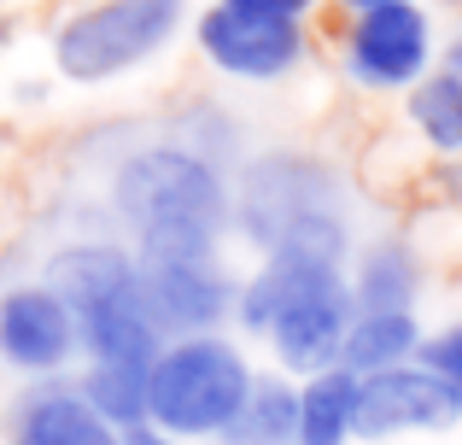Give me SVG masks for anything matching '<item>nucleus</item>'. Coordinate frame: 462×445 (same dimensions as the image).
<instances>
[{
  "mask_svg": "<svg viewBox=\"0 0 462 445\" xmlns=\"http://www.w3.org/2000/svg\"><path fill=\"white\" fill-rule=\"evenodd\" d=\"M235 223L275 264L346 270V258H351L346 194H339L334 171L322 159H305V153H263V159H252L235 188Z\"/></svg>",
  "mask_w": 462,
  "mask_h": 445,
  "instance_id": "f257e3e1",
  "label": "nucleus"
},
{
  "mask_svg": "<svg viewBox=\"0 0 462 445\" xmlns=\"http://www.w3.org/2000/svg\"><path fill=\"white\" fill-rule=\"evenodd\" d=\"M117 218L135 228L141 258H188L217 252L223 228L235 223V194L223 171L193 147H141L124 159L112 182Z\"/></svg>",
  "mask_w": 462,
  "mask_h": 445,
  "instance_id": "f03ea898",
  "label": "nucleus"
},
{
  "mask_svg": "<svg viewBox=\"0 0 462 445\" xmlns=\"http://www.w3.org/2000/svg\"><path fill=\"white\" fill-rule=\"evenodd\" d=\"M235 317L246 334H263L282 357V369L293 375H322L339 369L346 352L351 317H357V299H351V275L346 270H316V264H275L263 258L246 275V287L235 293Z\"/></svg>",
  "mask_w": 462,
  "mask_h": 445,
  "instance_id": "7ed1b4c3",
  "label": "nucleus"
},
{
  "mask_svg": "<svg viewBox=\"0 0 462 445\" xmlns=\"http://www.w3.org/2000/svg\"><path fill=\"white\" fill-rule=\"evenodd\" d=\"M47 287L70 305L77 340L94 364H152L164 352V329L147 305L141 258L117 246H65L53 258Z\"/></svg>",
  "mask_w": 462,
  "mask_h": 445,
  "instance_id": "20e7f679",
  "label": "nucleus"
},
{
  "mask_svg": "<svg viewBox=\"0 0 462 445\" xmlns=\"http://www.w3.org/2000/svg\"><path fill=\"white\" fill-rule=\"evenodd\" d=\"M252 364L223 334L170 340L147 375V428L170 440H223L252 393Z\"/></svg>",
  "mask_w": 462,
  "mask_h": 445,
  "instance_id": "39448f33",
  "label": "nucleus"
},
{
  "mask_svg": "<svg viewBox=\"0 0 462 445\" xmlns=\"http://www.w3.org/2000/svg\"><path fill=\"white\" fill-rule=\"evenodd\" d=\"M188 0H100L59 30L53 59L70 82H106L135 70L176 35Z\"/></svg>",
  "mask_w": 462,
  "mask_h": 445,
  "instance_id": "423d86ee",
  "label": "nucleus"
},
{
  "mask_svg": "<svg viewBox=\"0 0 462 445\" xmlns=\"http://www.w3.org/2000/svg\"><path fill=\"white\" fill-rule=\"evenodd\" d=\"M346 77L363 88H416L433 77V18L428 6L404 0V6L357 12L346 30Z\"/></svg>",
  "mask_w": 462,
  "mask_h": 445,
  "instance_id": "0eeeda50",
  "label": "nucleus"
},
{
  "mask_svg": "<svg viewBox=\"0 0 462 445\" xmlns=\"http://www.w3.org/2000/svg\"><path fill=\"white\" fill-rule=\"evenodd\" d=\"M141 282H147V305L170 340H193V334H217V322L235 311L240 287L223 275L217 252H188V258H141Z\"/></svg>",
  "mask_w": 462,
  "mask_h": 445,
  "instance_id": "6e6552de",
  "label": "nucleus"
},
{
  "mask_svg": "<svg viewBox=\"0 0 462 445\" xmlns=\"http://www.w3.org/2000/svg\"><path fill=\"white\" fill-rule=\"evenodd\" d=\"M462 422V399L433 375L428 364L381 369L357 381V440H393V434H439Z\"/></svg>",
  "mask_w": 462,
  "mask_h": 445,
  "instance_id": "1a4fd4ad",
  "label": "nucleus"
},
{
  "mask_svg": "<svg viewBox=\"0 0 462 445\" xmlns=\"http://www.w3.org/2000/svg\"><path fill=\"white\" fill-rule=\"evenodd\" d=\"M199 47L223 77L235 82H275L305 59L310 35L305 23H282V18H246V12L211 6L199 18Z\"/></svg>",
  "mask_w": 462,
  "mask_h": 445,
  "instance_id": "9d476101",
  "label": "nucleus"
},
{
  "mask_svg": "<svg viewBox=\"0 0 462 445\" xmlns=\"http://www.w3.org/2000/svg\"><path fill=\"white\" fill-rule=\"evenodd\" d=\"M77 352V322L53 287H12L0 299V357L18 369H59Z\"/></svg>",
  "mask_w": 462,
  "mask_h": 445,
  "instance_id": "9b49d317",
  "label": "nucleus"
},
{
  "mask_svg": "<svg viewBox=\"0 0 462 445\" xmlns=\"http://www.w3.org/2000/svg\"><path fill=\"white\" fill-rule=\"evenodd\" d=\"M421 322L416 311H357L346 334V352H339V369L351 375H381V369H404L421 357Z\"/></svg>",
  "mask_w": 462,
  "mask_h": 445,
  "instance_id": "f8f14e48",
  "label": "nucleus"
},
{
  "mask_svg": "<svg viewBox=\"0 0 462 445\" xmlns=\"http://www.w3.org/2000/svg\"><path fill=\"white\" fill-rule=\"evenodd\" d=\"M12 445H124V434L100 422L82 393H35L18 411Z\"/></svg>",
  "mask_w": 462,
  "mask_h": 445,
  "instance_id": "ddd939ff",
  "label": "nucleus"
},
{
  "mask_svg": "<svg viewBox=\"0 0 462 445\" xmlns=\"http://www.w3.org/2000/svg\"><path fill=\"white\" fill-rule=\"evenodd\" d=\"M357 440V375L322 369L299 381V445H351Z\"/></svg>",
  "mask_w": 462,
  "mask_h": 445,
  "instance_id": "4468645a",
  "label": "nucleus"
},
{
  "mask_svg": "<svg viewBox=\"0 0 462 445\" xmlns=\"http://www.w3.org/2000/svg\"><path fill=\"white\" fill-rule=\"evenodd\" d=\"M421 293V270H416V252L398 246V240H381L357 258L351 270V299L357 311H416Z\"/></svg>",
  "mask_w": 462,
  "mask_h": 445,
  "instance_id": "2eb2a0df",
  "label": "nucleus"
},
{
  "mask_svg": "<svg viewBox=\"0 0 462 445\" xmlns=\"http://www.w3.org/2000/svg\"><path fill=\"white\" fill-rule=\"evenodd\" d=\"M223 445H299V387L282 375H258Z\"/></svg>",
  "mask_w": 462,
  "mask_h": 445,
  "instance_id": "dca6fc26",
  "label": "nucleus"
},
{
  "mask_svg": "<svg viewBox=\"0 0 462 445\" xmlns=\"http://www.w3.org/2000/svg\"><path fill=\"white\" fill-rule=\"evenodd\" d=\"M147 375L152 364H88L77 393L100 422H112L117 434H135V428H147Z\"/></svg>",
  "mask_w": 462,
  "mask_h": 445,
  "instance_id": "f3484780",
  "label": "nucleus"
},
{
  "mask_svg": "<svg viewBox=\"0 0 462 445\" xmlns=\"http://www.w3.org/2000/svg\"><path fill=\"white\" fill-rule=\"evenodd\" d=\"M410 124L433 153H462V82L433 70L410 88Z\"/></svg>",
  "mask_w": 462,
  "mask_h": 445,
  "instance_id": "a211bd4d",
  "label": "nucleus"
},
{
  "mask_svg": "<svg viewBox=\"0 0 462 445\" xmlns=\"http://www.w3.org/2000/svg\"><path fill=\"white\" fill-rule=\"evenodd\" d=\"M421 364L462 399V322H445V329H433L428 340H421Z\"/></svg>",
  "mask_w": 462,
  "mask_h": 445,
  "instance_id": "6ab92c4d",
  "label": "nucleus"
},
{
  "mask_svg": "<svg viewBox=\"0 0 462 445\" xmlns=\"http://www.w3.org/2000/svg\"><path fill=\"white\" fill-rule=\"evenodd\" d=\"M228 12H246V18H282V23H305V12L316 0H217Z\"/></svg>",
  "mask_w": 462,
  "mask_h": 445,
  "instance_id": "aec40b11",
  "label": "nucleus"
},
{
  "mask_svg": "<svg viewBox=\"0 0 462 445\" xmlns=\"http://www.w3.org/2000/svg\"><path fill=\"white\" fill-rule=\"evenodd\" d=\"M445 77H457V82H462V30L451 35V42H445Z\"/></svg>",
  "mask_w": 462,
  "mask_h": 445,
  "instance_id": "412c9836",
  "label": "nucleus"
},
{
  "mask_svg": "<svg viewBox=\"0 0 462 445\" xmlns=\"http://www.w3.org/2000/svg\"><path fill=\"white\" fill-rule=\"evenodd\" d=\"M124 445H176V440L158 434V428H135V434H124Z\"/></svg>",
  "mask_w": 462,
  "mask_h": 445,
  "instance_id": "4be33fe9",
  "label": "nucleus"
},
{
  "mask_svg": "<svg viewBox=\"0 0 462 445\" xmlns=\"http://www.w3.org/2000/svg\"><path fill=\"white\" fill-rule=\"evenodd\" d=\"M339 6L357 18V12H381V6H404V0H339Z\"/></svg>",
  "mask_w": 462,
  "mask_h": 445,
  "instance_id": "5701e85b",
  "label": "nucleus"
}]
</instances>
